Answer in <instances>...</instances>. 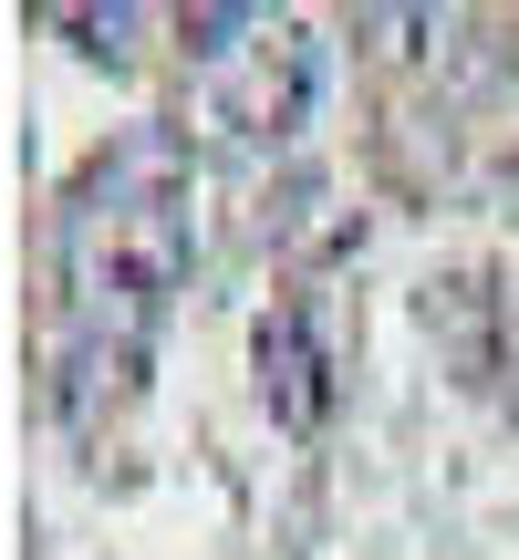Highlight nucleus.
Instances as JSON below:
<instances>
[{
    "instance_id": "1",
    "label": "nucleus",
    "mask_w": 519,
    "mask_h": 560,
    "mask_svg": "<svg viewBox=\"0 0 519 560\" xmlns=\"http://www.w3.org/2000/svg\"><path fill=\"white\" fill-rule=\"evenodd\" d=\"M62 353H53V395L73 425H104L146 395L157 332L187 291L198 260V166H187L177 125H125L62 187Z\"/></svg>"
},
{
    "instance_id": "2",
    "label": "nucleus",
    "mask_w": 519,
    "mask_h": 560,
    "mask_svg": "<svg viewBox=\"0 0 519 560\" xmlns=\"http://www.w3.org/2000/svg\"><path fill=\"white\" fill-rule=\"evenodd\" d=\"M322 115V32L291 11H270L240 52L208 73V125L229 145H291Z\"/></svg>"
},
{
    "instance_id": "3",
    "label": "nucleus",
    "mask_w": 519,
    "mask_h": 560,
    "mask_svg": "<svg viewBox=\"0 0 519 560\" xmlns=\"http://www.w3.org/2000/svg\"><path fill=\"white\" fill-rule=\"evenodd\" d=\"M250 363H260V405H270L280 425H322V416H333V363H322V332H312V312H301V301L260 312Z\"/></svg>"
},
{
    "instance_id": "4",
    "label": "nucleus",
    "mask_w": 519,
    "mask_h": 560,
    "mask_svg": "<svg viewBox=\"0 0 519 560\" xmlns=\"http://www.w3.org/2000/svg\"><path fill=\"white\" fill-rule=\"evenodd\" d=\"M42 32L73 42L83 62H125V52H136V32H146V11H125V0H104V11H73V0H62V11H42Z\"/></svg>"
},
{
    "instance_id": "5",
    "label": "nucleus",
    "mask_w": 519,
    "mask_h": 560,
    "mask_svg": "<svg viewBox=\"0 0 519 560\" xmlns=\"http://www.w3.org/2000/svg\"><path fill=\"white\" fill-rule=\"evenodd\" d=\"M260 21H270V11H177V42H187V62H208V73H219Z\"/></svg>"
}]
</instances>
